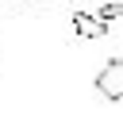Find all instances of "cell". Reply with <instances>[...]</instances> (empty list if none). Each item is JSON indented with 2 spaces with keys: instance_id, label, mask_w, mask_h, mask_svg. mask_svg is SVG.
Listing matches in <instances>:
<instances>
[{
  "instance_id": "1",
  "label": "cell",
  "mask_w": 123,
  "mask_h": 123,
  "mask_svg": "<svg viewBox=\"0 0 123 123\" xmlns=\"http://www.w3.org/2000/svg\"><path fill=\"white\" fill-rule=\"evenodd\" d=\"M96 92L104 100H123V58H111L96 73Z\"/></svg>"
},
{
  "instance_id": "3",
  "label": "cell",
  "mask_w": 123,
  "mask_h": 123,
  "mask_svg": "<svg viewBox=\"0 0 123 123\" xmlns=\"http://www.w3.org/2000/svg\"><path fill=\"white\" fill-rule=\"evenodd\" d=\"M96 15H100V19L108 23V19H115V15H123V4H104V8L96 12Z\"/></svg>"
},
{
  "instance_id": "2",
  "label": "cell",
  "mask_w": 123,
  "mask_h": 123,
  "mask_svg": "<svg viewBox=\"0 0 123 123\" xmlns=\"http://www.w3.org/2000/svg\"><path fill=\"white\" fill-rule=\"evenodd\" d=\"M73 31H77L81 38H100V35H108V23H104L100 15L77 12V15H73Z\"/></svg>"
}]
</instances>
